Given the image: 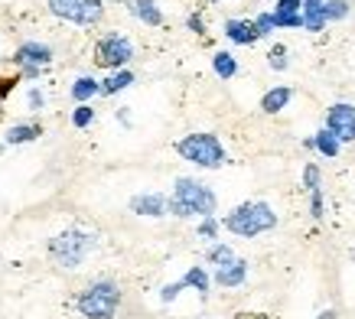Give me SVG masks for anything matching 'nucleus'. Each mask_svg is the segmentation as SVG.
<instances>
[{
    "instance_id": "b1692460",
    "label": "nucleus",
    "mask_w": 355,
    "mask_h": 319,
    "mask_svg": "<svg viewBox=\"0 0 355 319\" xmlns=\"http://www.w3.org/2000/svg\"><path fill=\"white\" fill-rule=\"evenodd\" d=\"M349 0H323V20L326 23H339L349 17Z\"/></svg>"
},
{
    "instance_id": "bb28decb",
    "label": "nucleus",
    "mask_w": 355,
    "mask_h": 319,
    "mask_svg": "<svg viewBox=\"0 0 355 319\" xmlns=\"http://www.w3.org/2000/svg\"><path fill=\"white\" fill-rule=\"evenodd\" d=\"M320 180H323L320 166H316V163H306V166H303V189H306V192L323 189V186H320Z\"/></svg>"
},
{
    "instance_id": "423d86ee",
    "label": "nucleus",
    "mask_w": 355,
    "mask_h": 319,
    "mask_svg": "<svg viewBox=\"0 0 355 319\" xmlns=\"http://www.w3.org/2000/svg\"><path fill=\"white\" fill-rule=\"evenodd\" d=\"M49 13L59 20L78 23V26H98L105 20V3L101 0H46Z\"/></svg>"
},
{
    "instance_id": "9d476101",
    "label": "nucleus",
    "mask_w": 355,
    "mask_h": 319,
    "mask_svg": "<svg viewBox=\"0 0 355 319\" xmlns=\"http://www.w3.org/2000/svg\"><path fill=\"white\" fill-rule=\"evenodd\" d=\"M10 59H13V65H20V69H40V72H43L46 65L53 62V49L46 43H23Z\"/></svg>"
},
{
    "instance_id": "9b49d317",
    "label": "nucleus",
    "mask_w": 355,
    "mask_h": 319,
    "mask_svg": "<svg viewBox=\"0 0 355 319\" xmlns=\"http://www.w3.org/2000/svg\"><path fill=\"white\" fill-rule=\"evenodd\" d=\"M128 209L140 218H163L166 215V196L163 192H137V196H130Z\"/></svg>"
},
{
    "instance_id": "20e7f679",
    "label": "nucleus",
    "mask_w": 355,
    "mask_h": 319,
    "mask_svg": "<svg viewBox=\"0 0 355 319\" xmlns=\"http://www.w3.org/2000/svg\"><path fill=\"white\" fill-rule=\"evenodd\" d=\"M176 153L193 163L199 170H222L228 163V153L222 147V140L216 134H205V130H196V134H186L180 144H176Z\"/></svg>"
},
{
    "instance_id": "f704fd0d",
    "label": "nucleus",
    "mask_w": 355,
    "mask_h": 319,
    "mask_svg": "<svg viewBox=\"0 0 355 319\" xmlns=\"http://www.w3.org/2000/svg\"><path fill=\"white\" fill-rule=\"evenodd\" d=\"M212 3H216V0H212Z\"/></svg>"
},
{
    "instance_id": "a211bd4d",
    "label": "nucleus",
    "mask_w": 355,
    "mask_h": 319,
    "mask_svg": "<svg viewBox=\"0 0 355 319\" xmlns=\"http://www.w3.org/2000/svg\"><path fill=\"white\" fill-rule=\"evenodd\" d=\"M291 98H293V88H287V85L270 88L268 95L261 98V111H264V114H280L284 107L291 105Z\"/></svg>"
},
{
    "instance_id": "ddd939ff",
    "label": "nucleus",
    "mask_w": 355,
    "mask_h": 319,
    "mask_svg": "<svg viewBox=\"0 0 355 319\" xmlns=\"http://www.w3.org/2000/svg\"><path fill=\"white\" fill-rule=\"evenodd\" d=\"M300 3L303 0H277L274 10H270V17H274V30H303Z\"/></svg>"
},
{
    "instance_id": "1a4fd4ad",
    "label": "nucleus",
    "mask_w": 355,
    "mask_h": 319,
    "mask_svg": "<svg viewBox=\"0 0 355 319\" xmlns=\"http://www.w3.org/2000/svg\"><path fill=\"white\" fill-rule=\"evenodd\" d=\"M326 130L336 134L339 144H352L355 140V105L339 101V105L329 107V114H326Z\"/></svg>"
},
{
    "instance_id": "7c9ffc66",
    "label": "nucleus",
    "mask_w": 355,
    "mask_h": 319,
    "mask_svg": "<svg viewBox=\"0 0 355 319\" xmlns=\"http://www.w3.org/2000/svg\"><path fill=\"white\" fill-rule=\"evenodd\" d=\"M254 26H258L261 36H268V33H274V17H270V13H258V17H254Z\"/></svg>"
},
{
    "instance_id": "393cba45",
    "label": "nucleus",
    "mask_w": 355,
    "mask_h": 319,
    "mask_svg": "<svg viewBox=\"0 0 355 319\" xmlns=\"http://www.w3.org/2000/svg\"><path fill=\"white\" fill-rule=\"evenodd\" d=\"M218 232H222V222H218L216 215H205V218H199V228H196V234H199L202 241H209V245H212V241L218 238Z\"/></svg>"
},
{
    "instance_id": "4468645a",
    "label": "nucleus",
    "mask_w": 355,
    "mask_h": 319,
    "mask_svg": "<svg viewBox=\"0 0 355 319\" xmlns=\"http://www.w3.org/2000/svg\"><path fill=\"white\" fill-rule=\"evenodd\" d=\"M225 36L238 46H254L261 40L254 20H225Z\"/></svg>"
},
{
    "instance_id": "f03ea898",
    "label": "nucleus",
    "mask_w": 355,
    "mask_h": 319,
    "mask_svg": "<svg viewBox=\"0 0 355 319\" xmlns=\"http://www.w3.org/2000/svg\"><path fill=\"white\" fill-rule=\"evenodd\" d=\"M222 228L232 232L235 238H258V234L277 228V212H274V205L264 202V199H251V202L235 205V209L222 218Z\"/></svg>"
},
{
    "instance_id": "4be33fe9",
    "label": "nucleus",
    "mask_w": 355,
    "mask_h": 319,
    "mask_svg": "<svg viewBox=\"0 0 355 319\" xmlns=\"http://www.w3.org/2000/svg\"><path fill=\"white\" fill-rule=\"evenodd\" d=\"M212 69H216V75L222 78V82H228V78H235V75H238V62H235V55L225 53V49H218V53L212 55Z\"/></svg>"
},
{
    "instance_id": "f257e3e1",
    "label": "nucleus",
    "mask_w": 355,
    "mask_h": 319,
    "mask_svg": "<svg viewBox=\"0 0 355 319\" xmlns=\"http://www.w3.org/2000/svg\"><path fill=\"white\" fill-rule=\"evenodd\" d=\"M218 212V196L202 180L180 176L173 182V192L166 196V215L173 218H205Z\"/></svg>"
},
{
    "instance_id": "412c9836",
    "label": "nucleus",
    "mask_w": 355,
    "mask_h": 319,
    "mask_svg": "<svg viewBox=\"0 0 355 319\" xmlns=\"http://www.w3.org/2000/svg\"><path fill=\"white\" fill-rule=\"evenodd\" d=\"M134 82H137V78H134L130 69H114V72H111L105 82H98V85H101V95H118V92L130 88Z\"/></svg>"
},
{
    "instance_id": "c756f323",
    "label": "nucleus",
    "mask_w": 355,
    "mask_h": 319,
    "mask_svg": "<svg viewBox=\"0 0 355 319\" xmlns=\"http://www.w3.org/2000/svg\"><path fill=\"white\" fill-rule=\"evenodd\" d=\"M43 105H46V95L40 88H30V92H26V107H30V111H43Z\"/></svg>"
},
{
    "instance_id": "c85d7f7f",
    "label": "nucleus",
    "mask_w": 355,
    "mask_h": 319,
    "mask_svg": "<svg viewBox=\"0 0 355 319\" xmlns=\"http://www.w3.org/2000/svg\"><path fill=\"white\" fill-rule=\"evenodd\" d=\"M310 215L316 218V222H323V218H326V199H323V189L310 192Z\"/></svg>"
},
{
    "instance_id": "f8f14e48",
    "label": "nucleus",
    "mask_w": 355,
    "mask_h": 319,
    "mask_svg": "<svg viewBox=\"0 0 355 319\" xmlns=\"http://www.w3.org/2000/svg\"><path fill=\"white\" fill-rule=\"evenodd\" d=\"M245 280H248V261H245V257H235L232 264L216 267V270H212V284H216V287H222V290L245 287Z\"/></svg>"
},
{
    "instance_id": "7ed1b4c3",
    "label": "nucleus",
    "mask_w": 355,
    "mask_h": 319,
    "mask_svg": "<svg viewBox=\"0 0 355 319\" xmlns=\"http://www.w3.org/2000/svg\"><path fill=\"white\" fill-rule=\"evenodd\" d=\"M95 248H98V234L85 232V228H65L55 238H49V257L62 270H78Z\"/></svg>"
},
{
    "instance_id": "0eeeda50",
    "label": "nucleus",
    "mask_w": 355,
    "mask_h": 319,
    "mask_svg": "<svg viewBox=\"0 0 355 319\" xmlns=\"http://www.w3.org/2000/svg\"><path fill=\"white\" fill-rule=\"evenodd\" d=\"M134 59V43H130L128 36H121V33H108V36H101L95 46V62L101 69H124V65Z\"/></svg>"
},
{
    "instance_id": "f3484780",
    "label": "nucleus",
    "mask_w": 355,
    "mask_h": 319,
    "mask_svg": "<svg viewBox=\"0 0 355 319\" xmlns=\"http://www.w3.org/2000/svg\"><path fill=\"white\" fill-rule=\"evenodd\" d=\"M69 95H72L76 105H88L95 95H101V85H98V78H92V75H78L76 82H72V88H69Z\"/></svg>"
},
{
    "instance_id": "39448f33",
    "label": "nucleus",
    "mask_w": 355,
    "mask_h": 319,
    "mask_svg": "<svg viewBox=\"0 0 355 319\" xmlns=\"http://www.w3.org/2000/svg\"><path fill=\"white\" fill-rule=\"evenodd\" d=\"M76 309L85 319H114L121 309V287L114 280H95L76 297Z\"/></svg>"
},
{
    "instance_id": "6ab92c4d",
    "label": "nucleus",
    "mask_w": 355,
    "mask_h": 319,
    "mask_svg": "<svg viewBox=\"0 0 355 319\" xmlns=\"http://www.w3.org/2000/svg\"><path fill=\"white\" fill-rule=\"evenodd\" d=\"M40 137H43V124H13L7 130L3 144L7 147H20V144H30V140H40Z\"/></svg>"
},
{
    "instance_id": "aec40b11",
    "label": "nucleus",
    "mask_w": 355,
    "mask_h": 319,
    "mask_svg": "<svg viewBox=\"0 0 355 319\" xmlns=\"http://www.w3.org/2000/svg\"><path fill=\"white\" fill-rule=\"evenodd\" d=\"M310 147L316 150V153H323L326 160H336V157H339V150H343V144L336 140V134H329L326 128H320V130H316V134L310 137Z\"/></svg>"
},
{
    "instance_id": "a878e982",
    "label": "nucleus",
    "mask_w": 355,
    "mask_h": 319,
    "mask_svg": "<svg viewBox=\"0 0 355 319\" xmlns=\"http://www.w3.org/2000/svg\"><path fill=\"white\" fill-rule=\"evenodd\" d=\"M268 65L274 69V72H284V69L291 65V59H287V46H284V43H274V46H270Z\"/></svg>"
},
{
    "instance_id": "dca6fc26",
    "label": "nucleus",
    "mask_w": 355,
    "mask_h": 319,
    "mask_svg": "<svg viewBox=\"0 0 355 319\" xmlns=\"http://www.w3.org/2000/svg\"><path fill=\"white\" fill-rule=\"evenodd\" d=\"M300 23L306 33H320L326 26L323 20V0H303L300 3Z\"/></svg>"
},
{
    "instance_id": "72a5a7b5",
    "label": "nucleus",
    "mask_w": 355,
    "mask_h": 319,
    "mask_svg": "<svg viewBox=\"0 0 355 319\" xmlns=\"http://www.w3.org/2000/svg\"><path fill=\"white\" fill-rule=\"evenodd\" d=\"M320 319H336V313H333V309H323V313H320Z\"/></svg>"
},
{
    "instance_id": "6e6552de",
    "label": "nucleus",
    "mask_w": 355,
    "mask_h": 319,
    "mask_svg": "<svg viewBox=\"0 0 355 319\" xmlns=\"http://www.w3.org/2000/svg\"><path fill=\"white\" fill-rule=\"evenodd\" d=\"M183 290H196L199 300H209V293H212V277H209V270H205L202 264H193L180 280H173V284L160 287V303H173Z\"/></svg>"
},
{
    "instance_id": "cd10ccee",
    "label": "nucleus",
    "mask_w": 355,
    "mask_h": 319,
    "mask_svg": "<svg viewBox=\"0 0 355 319\" xmlns=\"http://www.w3.org/2000/svg\"><path fill=\"white\" fill-rule=\"evenodd\" d=\"M92 121H95V107H92V105H78L76 111H72V128L85 130Z\"/></svg>"
},
{
    "instance_id": "473e14b6",
    "label": "nucleus",
    "mask_w": 355,
    "mask_h": 319,
    "mask_svg": "<svg viewBox=\"0 0 355 319\" xmlns=\"http://www.w3.org/2000/svg\"><path fill=\"white\" fill-rule=\"evenodd\" d=\"M189 30H193V33H196V36H202V33H205L202 13H193V17H189Z\"/></svg>"
},
{
    "instance_id": "5701e85b",
    "label": "nucleus",
    "mask_w": 355,
    "mask_h": 319,
    "mask_svg": "<svg viewBox=\"0 0 355 319\" xmlns=\"http://www.w3.org/2000/svg\"><path fill=\"white\" fill-rule=\"evenodd\" d=\"M235 251H232V245H222V241H212L209 245V251H205V261L212 267H225V264H232L235 261Z\"/></svg>"
},
{
    "instance_id": "2f4dec72",
    "label": "nucleus",
    "mask_w": 355,
    "mask_h": 319,
    "mask_svg": "<svg viewBox=\"0 0 355 319\" xmlns=\"http://www.w3.org/2000/svg\"><path fill=\"white\" fill-rule=\"evenodd\" d=\"M17 82H20V75H13V78H0V98H7L17 88Z\"/></svg>"
},
{
    "instance_id": "2eb2a0df",
    "label": "nucleus",
    "mask_w": 355,
    "mask_h": 319,
    "mask_svg": "<svg viewBox=\"0 0 355 319\" xmlns=\"http://www.w3.org/2000/svg\"><path fill=\"white\" fill-rule=\"evenodd\" d=\"M128 10L144 26H163V10L157 7V0H128Z\"/></svg>"
}]
</instances>
